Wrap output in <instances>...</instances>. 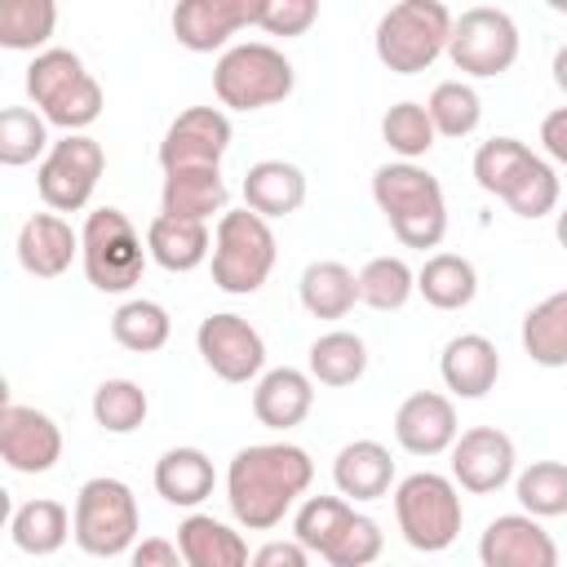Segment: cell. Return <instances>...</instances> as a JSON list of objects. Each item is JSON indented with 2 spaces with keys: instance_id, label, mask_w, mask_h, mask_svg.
<instances>
[{
  "instance_id": "obj_1",
  "label": "cell",
  "mask_w": 567,
  "mask_h": 567,
  "mask_svg": "<svg viewBox=\"0 0 567 567\" xmlns=\"http://www.w3.org/2000/svg\"><path fill=\"white\" fill-rule=\"evenodd\" d=\"M315 483V461L297 443H252L230 456L226 501L239 527L270 532Z\"/></svg>"
},
{
  "instance_id": "obj_2",
  "label": "cell",
  "mask_w": 567,
  "mask_h": 567,
  "mask_svg": "<svg viewBox=\"0 0 567 567\" xmlns=\"http://www.w3.org/2000/svg\"><path fill=\"white\" fill-rule=\"evenodd\" d=\"M372 199L403 248H439L447 235V199L430 168L394 159L372 173Z\"/></svg>"
},
{
  "instance_id": "obj_3",
  "label": "cell",
  "mask_w": 567,
  "mask_h": 567,
  "mask_svg": "<svg viewBox=\"0 0 567 567\" xmlns=\"http://www.w3.org/2000/svg\"><path fill=\"white\" fill-rule=\"evenodd\" d=\"M27 97L53 128H66V133H84L102 115V84L84 71L80 53L71 49H44L31 58Z\"/></svg>"
},
{
  "instance_id": "obj_4",
  "label": "cell",
  "mask_w": 567,
  "mask_h": 567,
  "mask_svg": "<svg viewBox=\"0 0 567 567\" xmlns=\"http://www.w3.org/2000/svg\"><path fill=\"white\" fill-rule=\"evenodd\" d=\"M452 13L439 0H403L390 4L377 22V58L385 71L394 75H416L425 66H434L447 53L452 40Z\"/></svg>"
},
{
  "instance_id": "obj_5",
  "label": "cell",
  "mask_w": 567,
  "mask_h": 567,
  "mask_svg": "<svg viewBox=\"0 0 567 567\" xmlns=\"http://www.w3.org/2000/svg\"><path fill=\"white\" fill-rule=\"evenodd\" d=\"M279 244L266 217H257L252 208H230L217 217L213 230V284L230 297H248L257 292L270 270H275Z\"/></svg>"
},
{
  "instance_id": "obj_6",
  "label": "cell",
  "mask_w": 567,
  "mask_h": 567,
  "mask_svg": "<svg viewBox=\"0 0 567 567\" xmlns=\"http://www.w3.org/2000/svg\"><path fill=\"white\" fill-rule=\"evenodd\" d=\"M297 84V71L292 62L266 44V40H244V44H230L217 66H213V93L221 106L230 111H261V106H275L292 93Z\"/></svg>"
},
{
  "instance_id": "obj_7",
  "label": "cell",
  "mask_w": 567,
  "mask_h": 567,
  "mask_svg": "<svg viewBox=\"0 0 567 567\" xmlns=\"http://www.w3.org/2000/svg\"><path fill=\"white\" fill-rule=\"evenodd\" d=\"M394 518L399 532L412 549L421 554H443L461 536V487L447 474L416 470L394 487Z\"/></svg>"
},
{
  "instance_id": "obj_8",
  "label": "cell",
  "mask_w": 567,
  "mask_h": 567,
  "mask_svg": "<svg viewBox=\"0 0 567 567\" xmlns=\"http://www.w3.org/2000/svg\"><path fill=\"white\" fill-rule=\"evenodd\" d=\"M75 545L93 558H115V554H133L137 545V527H142V514H137V496L124 478H111V474H97L89 478L80 492H75Z\"/></svg>"
},
{
  "instance_id": "obj_9",
  "label": "cell",
  "mask_w": 567,
  "mask_h": 567,
  "mask_svg": "<svg viewBox=\"0 0 567 567\" xmlns=\"http://www.w3.org/2000/svg\"><path fill=\"white\" fill-rule=\"evenodd\" d=\"M142 235L133 230L128 213L120 208H93L80 230V266L97 292H128L146 270Z\"/></svg>"
},
{
  "instance_id": "obj_10",
  "label": "cell",
  "mask_w": 567,
  "mask_h": 567,
  "mask_svg": "<svg viewBox=\"0 0 567 567\" xmlns=\"http://www.w3.org/2000/svg\"><path fill=\"white\" fill-rule=\"evenodd\" d=\"M447 58L456 71L474 75V80H492L505 75L518 62V27L505 9L496 4H474L452 22V40H447Z\"/></svg>"
},
{
  "instance_id": "obj_11",
  "label": "cell",
  "mask_w": 567,
  "mask_h": 567,
  "mask_svg": "<svg viewBox=\"0 0 567 567\" xmlns=\"http://www.w3.org/2000/svg\"><path fill=\"white\" fill-rule=\"evenodd\" d=\"M102 168H106V151L89 133H66L62 142L49 146V155L35 168L40 199L53 213H80L93 199Z\"/></svg>"
},
{
  "instance_id": "obj_12",
  "label": "cell",
  "mask_w": 567,
  "mask_h": 567,
  "mask_svg": "<svg viewBox=\"0 0 567 567\" xmlns=\"http://www.w3.org/2000/svg\"><path fill=\"white\" fill-rule=\"evenodd\" d=\"M195 346H199V359L213 368V377H221L230 385H244V381L261 377V368H266V341H261V332L248 319L226 315V310L199 319Z\"/></svg>"
},
{
  "instance_id": "obj_13",
  "label": "cell",
  "mask_w": 567,
  "mask_h": 567,
  "mask_svg": "<svg viewBox=\"0 0 567 567\" xmlns=\"http://www.w3.org/2000/svg\"><path fill=\"white\" fill-rule=\"evenodd\" d=\"M230 151V120L221 106H186L159 142V168H221V155Z\"/></svg>"
},
{
  "instance_id": "obj_14",
  "label": "cell",
  "mask_w": 567,
  "mask_h": 567,
  "mask_svg": "<svg viewBox=\"0 0 567 567\" xmlns=\"http://www.w3.org/2000/svg\"><path fill=\"white\" fill-rule=\"evenodd\" d=\"M0 456L13 474H49L62 461V430L49 412L4 399L0 408Z\"/></svg>"
},
{
  "instance_id": "obj_15",
  "label": "cell",
  "mask_w": 567,
  "mask_h": 567,
  "mask_svg": "<svg viewBox=\"0 0 567 567\" xmlns=\"http://www.w3.org/2000/svg\"><path fill=\"white\" fill-rule=\"evenodd\" d=\"M514 439L496 425H474V430H461V439L452 443V483L474 492V496H487V492H501L509 478H514Z\"/></svg>"
},
{
  "instance_id": "obj_16",
  "label": "cell",
  "mask_w": 567,
  "mask_h": 567,
  "mask_svg": "<svg viewBox=\"0 0 567 567\" xmlns=\"http://www.w3.org/2000/svg\"><path fill=\"white\" fill-rule=\"evenodd\" d=\"M261 0H182L173 9V35L190 53H213L230 44L244 27H257Z\"/></svg>"
},
{
  "instance_id": "obj_17",
  "label": "cell",
  "mask_w": 567,
  "mask_h": 567,
  "mask_svg": "<svg viewBox=\"0 0 567 567\" xmlns=\"http://www.w3.org/2000/svg\"><path fill=\"white\" fill-rule=\"evenodd\" d=\"M483 567H558V545L532 514H501L478 536Z\"/></svg>"
},
{
  "instance_id": "obj_18",
  "label": "cell",
  "mask_w": 567,
  "mask_h": 567,
  "mask_svg": "<svg viewBox=\"0 0 567 567\" xmlns=\"http://www.w3.org/2000/svg\"><path fill=\"white\" fill-rule=\"evenodd\" d=\"M394 439L403 452L412 456H439V452H452V443L461 439V425H456V408L447 394L439 390H416L399 403L394 412Z\"/></svg>"
},
{
  "instance_id": "obj_19",
  "label": "cell",
  "mask_w": 567,
  "mask_h": 567,
  "mask_svg": "<svg viewBox=\"0 0 567 567\" xmlns=\"http://www.w3.org/2000/svg\"><path fill=\"white\" fill-rule=\"evenodd\" d=\"M80 257V230H71L66 217L58 213H35L22 221L18 230V261L27 275L35 279H58L71 270V261Z\"/></svg>"
},
{
  "instance_id": "obj_20",
  "label": "cell",
  "mask_w": 567,
  "mask_h": 567,
  "mask_svg": "<svg viewBox=\"0 0 567 567\" xmlns=\"http://www.w3.org/2000/svg\"><path fill=\"white\" fill-rule=\"evenodd\" d=\"M439 377L456 399H483L501 377V354L483 332H461L443 346Z\"/></svg>"
},
{
  "instance_id": "obj_21",
  "label": "cell",
  "mask_w": 567,
  "mask_h": 567,
  "mask_svg": "<svg viewBox=\"0 0 567 567\" xmlns=\"http://www.w3.org/2000/svg\"><path fill=\"white\" fill-rule=\"evenodd\" d=\"M315 408V377L301 368H270L257 377L252 390V416L266 430H292Z\"/></svg>"
},
{
  "instance_id": "obj_22",
  "label": "cell",
  "mask_w": 567,
  "mask_h": 567,
  "mask_svg": "<svg viewBox=\"0 0 567 567\" xmlns=\"http://www.w3.org/2000/svg\"><path fill=\"white\" fill-rule=\"evenodd\" d=\"M146 252L168 275H190L213 257V230L204 221H182V217L159 213L146 226Z\"/></svg>"
},
{
  "instance_id": "obj_23",
  "label": "cell",
  "mask_w": 567,
  "mask_h": 567,
  "mask_svg": "<svg viewBox=\"0 0 567 567\" xmlns=\"http://www.w3.org/2000/svg\"><path fill=\"white\" fill-rule=\"evenodd\" d=\"M332 483L346 501H377L390 492L394 483V461H390V447L377 443V439H354L337 452L332 461Z\"/></svg>"
},
{
  "instance_id": "obj_24",
  "label": "cell",
  "mask_w": 567,
  "mask_h": 567,
  "mask_svg": "<svg viewBox=\"0 0 567 567\" xmlns=\"http://www.w3.org/2000/svg\"><path fill=\"white\" fill-rule=\"evenodd\" d=\"M159 213L164 217H182V221H204L217 213H226V182L221 168H177L164 173L159 186Z\"/></svg>"
},
{
  "instance_id": "obj_25",
  "label": "cell",
  "mask_w": 567,
  "mask_h": 567,
  "mask_svg": "<svg viewBox=\"0 0 567 567\" xmlns=\"http://www.w3.org/2000/svg\"><path fill=\"white\" fill-rule=\"evenodd\" d=\"M177 549L186 567H252L244 536L213 514H186L177 527Z\"/></svg>"
},
{
  "instance_id": "obj_26",
  "label": "cell",
  "mask_w": 567,
  "mask_h": 567,
  "mask_svg": "<svg viewBox=\"0 0 567 567\" xmlns=\"http://www.w3.org/2000/svg\"><path fill=\"white\" fill-rule=\"evenodd\" d=\"M306 204V173L288 159H257L244 173V208L257 217H288Z\"/></svg>"
},
{
  "instance_id": "obj_27",
  "label": "cell",
  "mask_w": 567,
  "mask_h": 567,
  "mask_svg": "<svg viewBox=\"0 0 567 567\" xmlns=\"http://www.w3.org/2000/svg\"><path fill=\"white\" fill-rule=\"evenodd\" d=\"M71 536H75L71 509H66L62 501H49V496H35V501L18 505L13 518H9V540H13L22 554H31V558L58 554Z\"/></svg>"
},
{
  "instance_id": "obj_28",
  "label": "cell",
  "mask_w": 567,
  "mask_h": 567,
  "mask_svg": "<svg viewBox=\"0 0 567 567\" xmlns=\"http://www.w3.org/2000/svg\"><path fill=\"white\" fill-rule=\"evenodd\" d=\"M213 483H217L213 461L199 447H168L155 461V492L168 505H177V509H195L199 501H208L213 496Z\"/></svg>"
},
{
  "instance_id": "obj_29",
  "label": "cell",
  "mask_w": 567,
  "mask_h": 567,
  "mask_svg": "<svg viewBox=\"0 0 567 567\" xmlns=\"http://www.w3.org/2000/svg\"><path fill=\"white\" fill-rule=\"evenodd\" d=\"M416 292L434 310H465L478 297V270L461 252H430L416 270Z\"/></svg>"
},
{
  "instance_id": "obj_30",
  "label": "cell",
  "mask_w": 567,
  "mask_h": 567,
  "mask_svg": "<svg viewBox=\"0 0 567 567\" xmlns=\"http://www.w3.org/2000/svg\"><path fill=\"white\" fill-rule=\"evenodd\" d=\"M297 288H301V306L315 319H346L359 301V275L341 261H310Z\"/></svg>"
},
{
  "instance_id": "obj_31",
  "label": "cell",
  "mask_w": 567,
  "mask_h": 567,
  "mask_svg": "<svg viewBox=\"0 0 567 567\" xmlns=\"http://www.w3.org/2000/svg\"><path fill=\"white\" fill-rule=\"evenodd\" d=\"M523 350L540 368H567V288L523 315Z\"/></svg>"
},
{
  "instance_id": "obj_32",
  "label": "cell",
  "mask_w": 567,
  "mask_h": 567,
  "mask_svg": "<svg viewBox=\"0 0 567 567\" xmlns=\"http://www.w3.org/2000/svg\"><path fill=\"white\" fill-rule=\"evenodd\" d=\"M306 363H310V377L319 385L341 390V385H354L368 372V346H363L359 332L332 328V332H323V337L310 341V359Z\"/></svg>"
},
{
  "instance_id": "obj_33",
  "label": "cell",
  "mask_w": 567,
  "mask_h": 567,
  "mask_svg": "<svg viewBox=\"0 0 567 567\" xmlns=\"http://www.w3.org/2000/svg\"><path fill=\"white\" fill-rule=\"evenodd\" d=\"M111 337H115L124 350H133V354H155V350L168 346L173 319H168V310H164L159 301H151V297H128V301L111 315Z\"/></svg>"
},
{
  "instance_id": "obj_34",
  "label": "cell",
  "mask_w": 567,
  "mask_h": 567,
  "mask_svg": "<svg viewBox=\"0 0 567 567\" xmlns=\"http://www.w3.org/2000/svg\"><path fill=\"white\" fill-rule=\"evenodd\" d=\"M359 509L346 501V496H306L301 505H297V514H292V540H301L310 554H328L337 540H341V532L350 527V518H354Z\"/></svg>"
},
{
  "instance_id": "obj_35",
  "label": "cell",
  "mask_w": 567,
  "mask_h": 567,
  "mask_svg": "<svg viewBox=\"0 0 567 567\" xmlns=\"http://www.w3.org/2000/svg\"><path fill=\"white\" fill-rule=\"evenodd\" d=\"M532 164H536V151H532L527 142H518V137H492V142H483V146L474 151V182H478L487 195L505 199Z\"/></svg>"
},
{
  "instance_id": "obj_36",
  "label": "cell",
  "mask_w": 567,
  "mask_h": 567,
  "mask_svg": "<svg viewBox=\"0 0 567 567\" xmlns=\"http://www.w3.org/2000/svg\"><path fill=\"white\" fill-rule=\"evenodd\" d=\"M49 155V120L31 106H4L0 111V164L22 168Z\"/></svg>"
},
{
  "instance_id": "obj_37",
  "label": "cell",
  "mask_w": 567,
  "mask_h": 567,
  "mask_svg": "<svg viewBox=\"0 0 567 567\" xmlns=\"http://www.w3.org/2000/svg\"><path fill=\"white\" fill-rule=\"evenodd\" d=\"M151 412V399L137 381L128 377H111L93 390V421L106 430V434H133Z\"/></svg>"
},
{
  "instance_id": "obj_38",
  "label": "cell",
  "mask_w": 567,
  "mask_h": 567,
  "mask_svg": "<svg viewBox=\"0 0 567 567\" xmlns=\"http://www.w3.org/2000/svg\"><path fill=\"white\" fill-rule=\"evenodd\" d=\"M58 27V4L53 0H4L0 4V44L4 49H40Z\"/></svg>"
},
{
  "instance_id": "obj_39",
  "label": "cell",
  "mask_w": 567,
  "mask_h": 567,
  "mask_svg": "<svg viewBox=\"0 0 567 567\" xmlns=\"http://www.w3.org/2000/svg\"><path fill=\"white\" fill-rule=\"evenodd\" d=\"M434 120H430V111H425V102H394L385 115H381V142L399 155V159H408V164H416L421 155H430V146H434Z\"/></svg>"
},
{
  "instance_id": "obj_40",
  "label": "cell",
  "mask_w": 567,
  "mask_h": 567,
  "mask_svg": "<svg viewBox=\"0 0 567 567\" xmlns=\"http://www.w3.org/2000/svg\"><path fill=\"white\" fill-rule=\"evenodd\" d=\"M416 292V275L403 257H372L359 270V301L372 310H403Z\"/></svg>"
},
{
  "instance_id": "obj_41",
  "label": "cell",
  "mask_w": 567,
  "mask_h": 567,
  "mask_svg": "<svg viewBox=\"0 0 567 567\" xmlns=\"http://www.w3.org/2000/svg\"><path fill=\"white\" fill-rule=\"evenodd\" d=\"M514 492H518L523 514H532V518H558V514H567V465L563 461H532L518 474Z\"/></svg>"
},
{
  "instance_id": "obj_42",
  "label": "cell",
  "mask_w": 567,
  "mask_h": 567,
  "mask_svg": "<svg viewBox=\"0 0 567 567\" xmlns=\"http://www.w3.org/2000/svg\"><path fill=\"white\" fill-rule=\"evenodd\" d=\"M425 111L434 120V133H443V137H470L478 128V120H483V102H478L474 84H465V80L434 84Z\"/></svg>"
},
{
  "instance_id": "obj_43",
  "label": "cell",
  "mask_w": 567,
  "mask_h": 567,
  "mask_svg": "<svg viewBox=\"0 0 567 567\" xmlns=\"http://www.w3.org/2000/svg\"><path fill=\"white\" fill-rule=\"evenodd\" d=\"M505 204H509L514 217H527V221L554 213V208H558V173H554V164H545V159L536 155V164L518 177V186L505 195Z\"/></svg>"
},
{
  "instance_id": "obj_44",
  "label": "cell",
  "mask_w": 567,
  "mask_h": 567,
  "mask_svg": "<svg viewBox=\"0 0 567 567\" xmlns=\"http://www.w3.org/2000/svg\"><path fill=\"white\" fill-rule=\"evenodd\" d=\"M381 549H385L381 523H377V518H368V514H354V518H350V527L341 532V540L323 554V563H328V567H368V563H377V558H381Z\"/></svg>"
},
{
  "instance_id": "obj_45",
  "label": "cell",
  "mask_w": 567,
  "mask_h": 567,
  "mask_svg": "<svg viewBox=\"0 0 567 567\" xmlns=\"http://www.w3.org/2000/svg\"><path fill=\"white\" fill-rule=\"evenodd\" d=\"M319 18V4L315 0H261V18L257 27L266 35H306Z\"/></svg>"
},
{
  "instance_id": "obj_46",
  "label": "cell",
  "mask_w": 567,
  "mask_h": 567,
  "mask_svg": "<svg viewBox=\"0 0 567 567\" xmlns=\"http://www.w3.org/2000/svg\"><path fill=\"white\" fill-rule=\"evenodd\" d=\"M128 567H186V558H182V549H177L173 540H164V536H146V540L133 545Z\"/></svg>"
},
{
  "instance_id": "obj_47",
  "label": "cell",
  "mask_w": 567,
  "mask_h": 567,
  "mask_svg": "<svg viewBox=\"0 0 567 567\" xmlns=\"http://www.w3.org/2000/svg\"><path fill=\"white\" fill-rule=\"evenodd\" d=\"M252 567H310V549L301 540H266L252 554Z\"/></svg>"
},
{
  "instance_id": "obj_48",
  "label": "cell",
  "mask_w": 567,
  "mask_h": 567,
  "mask_svg": "<svg viewBox=\"0 0 567 567\" xmlns=\"http://www.w3.org/2000/svg\"><path fill=\"white\" fill-rule=\"evenodd\" d=\"M540 146L554 164L567 168V106H554L545 120H540Z\"/></svg>"
},
{
  "instance_id": "obj_49",
  "label": "cell",
  "mask_w": 567,
  "mask_h": 567,
  "mask_svg": "<svg viewBox=\"0 0 567 567\" xmlns=\"http://www.w3.org/2000/svg\"><path fill=\"white\" fill-rule=\"evenodd\" d=\"M549 71H554V84L567 93V44L554 49V66H549Z\"/></svg>"
},
{
  "instance_id": "obj_50",
  "label": "cell",
  "mask_w": 567,
  "mask_h": 567,
  "mask_svg": "<svg viewBox=\"0 0 567 567\" xmlns=\"http://www.w3.org/2000/svg\"><path fill=\"white\" fill-rule=\"evenodd\" d=\"M554 235H558V244L567 248V204L558 208V221H554Z\"/></svg>"
},
{
  "instance_id": "obj_51",
  "label": "cell",
  "mask_w": 567,
  "mask_h": 567,
  "mask_svg": "<svg viewBox=\"0 0 567 567\" xmlns=\"http://www.w3.org/2000/svg\"><path fill=\"white\" fill-rule=\"evenodd\" d=\"M554 9H563V13H567V0H554Z\"/></svg>"
}]
</instances>
